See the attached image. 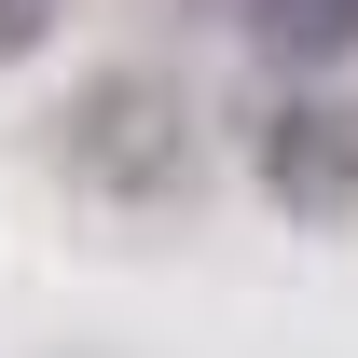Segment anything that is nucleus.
Returning a JSON list of instances; mask_svg holds the SVG:
<instances>
[{
    "label": "nucleus",
    "mask_w": 358,
    "mask_h": 358,
    "mask_svg": "<svg viewBox=\"0 0 358 358\" xmlns=\"http://www.w3.org/2000/svg\"><path fill=\"white\" fill-rule=\"evenodd\" d=\"M262 193L289 221H345L358 207V110H331V96L262 110Z\"/></svg>",
    "instance_id": "obj_1"
},
{
    "label": "nucleus",
    "mask_w": 358,
    "mask_h": 358,
    "mask_svg": "<svg viewBox=\"0 0 358 358\" xmlns=\"http://www.w3.org/2000/svg\"><path fill=\"white\" fill-rule=\"evenodd\" d=\"M248 28L289 69H331V55H358V0H248Z\"/></svg>",
    "instance_id": "obj_2"
},
{
    "label": "nucleus",
    "mask_w": 358,
    "mask_h": 358,
    "mask_svg": "<svg viewBox=\"0 0 358 358\" xmlns=\"http://www.w3.org/2000/svg\"><path fill=\"white\" fill-rule=\"evenodd\" d=\"M42 14H55V0H0V55H14V42H42Z\"/></svg>",
    "instance_id": "obj_3"
}]
</instances>
